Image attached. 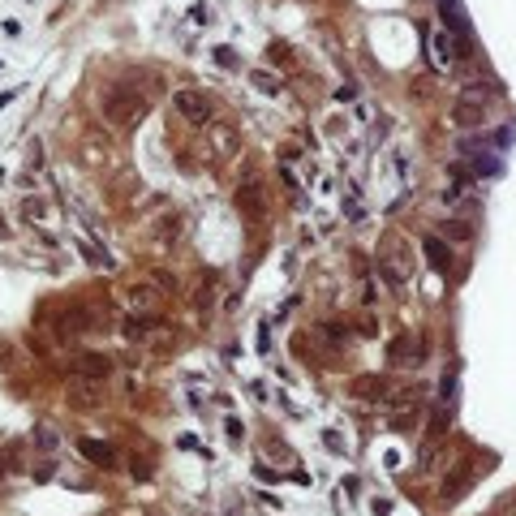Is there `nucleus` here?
Returning <instances> with one entry per match:
<instances>
[{
  "label": "nucleus",
  "instance_id": "nucleus-7",
  "mask_svg": "<svg viewBox=\"0 0 516 516\" xmlns=\"http://www.w3.org/2000/svg\"><path fill=\"white\" fill-rule=\"evenodd\" d=\"M422 250H426V258H430V267H435V272H448L452 254L444 250V241H439V237H426V241H422Z\"/></svg>",
  "mask_w": 516,
  "mask_h": 516
},
{
  "label": "nucleus",
  "instance_id": "nucleus-6",
  "mask_svg": "<svg viewBox=\"0 0 516 516\" xmlns=\"http://www.w3.org/2000/svg\"><path fill=\"white\" fill-rule=\"evenodd\" d=\"M73 370H78V375H91V379H108V375H112V361H108V357H78V361H73Z\"/></svg>",
  "mask_w": 516,
  "mask_h": 516
},
{
  "label": "nucleus",
  "instance_id": "nucleus-12",
  "mask_svg": "<svg viewBox=\"0 0 516 516\" xmlns=\"http://www.w3.org/2000/svg\"><path fill=\"white\" fill-rule=\"evenodd\" d=\"M215 61L219 65H233V47H215Z\"/></svg>",
  "mask_w": 516,
  "mask_h": 516
},
{
  "label": "nucleus",
  "instance_id": "nucleus-1",
  "mask_svg": "<svg viewBox=\"0 0 516 516\" xmlns=\"http://www.w3.org/2000/svg\"><path fill=\"white\" fill-rule=\"evenodd\" d=\"M495 100V91H490V82H469L460 95H456V125L460 130H474V125H482L486 120V104Z\"/></svg>",
  "mask_w": 516,
  "mask_h": 516
},
{
  "label": "nucleus",
  "instance_id": "nucleus-10",
  "mask_svg": "<svg viewBox=\"0 0 516 516\" xmlns=\"http://www.w3.org/2000/svg\"><path fill=\"white\" fill-rule=\"evenodd\" d=\"M254 86H258V91H267V95H276V91H280V82L272 78V73H254Z\"/></svg>",
  "mask_w": 516,
  "mask_h": 516
},
{
  "label": "nucleus",
  "instance_id": "nucleus-3",
  "mask_svg": "<svg viewBox=\"0 0 516 516\" xmlns=\"http://www.w3.org/2000/svg\"><path fill=\"white\" fill-rule=\"evenodd\" d=\"M172 112H177L181 120H189V125L211 120V104H207V95H198V91H177V95H172Z\"/></svg>",
  "mask_w": 516,
  "mask_h": 516
},
{
  "label": "nucleus",
  "instance_id": "nucleus-11",
  "mask_svg": "<svg viewBox=\"0 0 516 516\" xmlns=\"http://www.w3.org/2000/svg\"><path fill=\"white\" fill-rule=\"evenodd\" d=\"M35 439H39V448H56V430H52V426H39Z\"/></svg>",
  "mask_w": 516,
  "mask_h": 516
},
{
  "label": "nucleus",
  "instance_id": "nucleus-2",
  "mask_svg": "<svg viewBox=\"0 0 516 516\" xmlns=\"http://www.w3.org/2000/svg\"><path fill=\"white\" fill-rule=\"evenodd\" d=\"M142 112H146V100H142V95H134V91H125V86H112L104 95V116L116 120V125H134Z\"/></svg>",
  "mask_w": 516,
  "mask_h": 516
},
{
  "label": "nucleus",
  "instance_id": "nucleus-8",
  "mask_svg": "<svg viewBox=\"0 0 516 516\" xmlns=\"http://www.w3.org/2000/svg\"><path fill=\"white\" fill-rule=\"evenodd\" d=\"M82 452H86L91 460H104V464L112 460V448H108V444H91V439H86V444H82Z\"/></svg>",
  "mask_w": 516,
  "mask_h": 516
},
{
  "label": "nucleus",
  "instance_id": "nucleus-5",
  "mask_svg": "<svg viewBox=\"0 0 516 516\" xmlns=\"http://www.w3.org/2000/svg\"><path fill=\"white\" fill-rule=\"evenodd\" d=\"M439 13H444L448 31H456V35H469V17H464V5H460V0H439Z\"/></svg>",
  "mask_w": 516,
  "mask_h": 516
},
{
  "label": "nucleus",
  "instance_id": "nucleus-4",
  "mask_svg": "<svg viewBox=\"0 0 516 516\" xmlns=\"http://www.w3.org/2000/svg\"><path fill=\"white\" fill-rule=\"evenodd\" d=\"M430 47H435V61L439 65H460L464 56H469V39L456 35V31H439L430 39Z\"/></svg>",
  "mask_w": 516,
  "mask_h": 516
},
{
  "label": "nucleus",
  "instance_id": "nucleus-9",
  "mask_svg": "<svg viewBox=\"0 0 516 516\" xmlns=\"http://www.w3.org/2000/svg\"><path fill=\"white\" fill-rule=\"evenodd\" d=\"M444 203H448V207H460V203H464V185H460V181L444 189Z\"/></svg>",
  "mask_w": 516,
  "mask_h": 516
}]
</instances>
